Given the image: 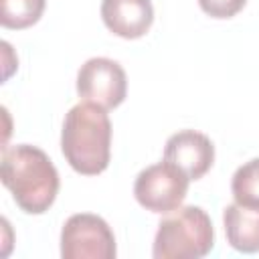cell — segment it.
<instances>
[{
  "instance_id": "cell-5",
  "label": "cell",
  "mask_w": 259,
  "mask_h": 259,
  "mask_svg": "<svg viewBox=\"0 0 259 259\" xmlns=\"http://www.w3.org/2000/svg\"><path fill=\"white\" fill-rule=\"evenodd\" d=\"M117 255L115 237L109 225L91 212L67 219L61 231L63 259H113Z\"/></svg>"
},
{
  "instance_id": "cell-8",
  "label": "cell",
  "mask_w": 259,
  "mask_h": 259,
  "mask_svg": "<svg viewBox=\"0 0 259 259\" xmlns=\"http://www.w3.org/2000/svg\"><path fill=\"white\" fill-rule=\"evenodd\" d=\"M101 20L115 36L140 38L154 22V6L150 0H103Z\"/></svg>"
},
{
  "instance_id": "cell-2",
  "label": "cell",
  "mask_w": 259,
  "mask_h": 259,
  "mask_svg": "<svg viewBox=\"0 0 259 259\" xmlns=\"http://www.w3.org/2000/svg\"><path fill=\"white\" fill-rule=\"evenodd\" d=\"M107 109L95 103H79L69 109L61 130V150L69 166L83 174L95 176L109 166L111 156V121Z\"/></svg>"
},
{
  "instance_id": "cell-12",
  "label": "cell",
  "mask_w": 259,
  "mask_h": 259,
  "mask_svg": "<svg viewBox=\"0 0 259 259\" xmlns=\"http://www.w3.org/2000/svg\"><path fill=\"white\" fill-rule=\"evenodd\" d=\"M247 0H198V6L210 18H233L243 10Z\"/></svg>"
},
{
  "instance_id": "cell-4",
  "label": "cell",
  "mask_w": 259,
  "mask_h": 259,
  "mask_svg": "<svg viewBox=\"0 0 259 259\" xmlns=\"http://www.w3.org/2000/svg\"><path fill=\"white\" fill-rule=\"evenodd\" d=\"M188 182L190 178L178 166L164 160L138 174L134 196L146 210L166 214L182 204L188 192Z\"/></svg>"
},
{
  "instance_id": "cell-1",
  "label": "cell",
  "mask_w": 259,
  "mask_h": 259,
  "mask_svg": "<svg viewBox=\"0 0 259 259\" xmlns=\"http://www.w3.org/2000/svg\"><path fill=\"white\" fill-rule=\"evenodd\" d=\"M0 178L12 192L14 202L28 214L49 210L59 192L57 168L40 148L30 144L4 148Z\"/></svg>"
},
{
  "instance_id": "cell-3",
  "label": "cell",
  "mask_w": 259,
  "mask_h": 259,
  "mask_svg": "<svg viewBox=\"0 0 259 259\" xmlns=\"http://www.w3.org/2000/svg\"><path fill=\"white\" fill-rule=\"evenodd\" d=\"M214 247L210 217L200 206H178L160 221L154 239L156 259H200Z\"/></svg>"
},
{
  "instance_id": "cell-6",
  "label": "cell",
  "mask_w": 259,
  "mask_h": 259,
  "mask_svg": "<svg viewBox=\"0 0 259 259\" xmlns=\"http://www.w3.org/2000/svg\"><path fill=\"white\" fill-rule=\"evenodd\" d=\"M77 93L87 103L113 109L121 105L127 95L125 71L117 61L105 57L89 59L77 73Z\"/></svg>"
},
{
  "instance_id": "cell-10",
  "label": "cell",
  "mask_w": 259,
  "mask_h": 259,
  "mask_svg": "<svg viewBox=\"0 0 259 259\" xmlns=\"http://www.w3.org/2000/svg\"><path fill=\"white\" fill-rule=\"evenodd\" d=\"M47 0H0V22L4 28L22 30L36 24Z\"/></svg>"
},
{
  "instance_id": "cell-7",
  "label": "cell",
  "mask_w": 259,
  "mask_h": 259,
  "mask_svg": "<svg viewBox=\"0 0 259 259\" xmlns=\"http://www.w3.org/2000/svg\"><path fill=\"white\" fill-rule=\"evenodd\" d=\"M164 160L178 166L190 180H198L214 162V146L204 134L196 130H182L168 138Z\"/></svg>"
},
{
  "instance_id": "cell-11",
  "label": "cell",
  "mask_w": 259,
  "mask_h": 259,
  "mask_svg": "<svg viewBox=\"0 0 259 259\" xmlns=\"http://www.w3.org/2000/svg\"><path fill=\"white\" fill-rule=\"evenodd\" d=\"M231 190L237 204L259 210V158H253L237 168L231 180Z\"/></svg>"
},
{
  "instance_id": "cell-9",
  "label": "cell",
  "mask_w": 259,
  "mask_h": 259,
  "mask_svg": "<svg viewBox=\"0 0 259 259\" xmlns=\"http://www.w3.org/2000/svg\"><path fill=\"white\" fill-rule=\"evenodd\" d=\"M227 241L241 253L259 251V210L245 208L241 204H229L223 212Z\"/></svg>"
}]
</instances>
